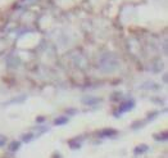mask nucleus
<instances>
[{
    "label": "nucleus",
    "mask_w": 168,
    "mask_h": 158,
    "mask_svg": "<svg viewBox=\"0 0 168 158\" xmlns=\"http://www.w3.org/2000/svg\"><path fill=\"white\" fill-rule=\"evenodd\" d=\"M148 149H149V147H148V145H145V144H143V145H140V147H136V148H135V154L145 153Z\"/></svg>",
    "instance_id": "20e7f679"
},
{
    "label": "nucleus",
    "mask_w": 168,
    "mask_h": 158,
    "mask_svg": "<svg viewBox=\"0 0 168 158\" xmlns=\"http://www.w3.org/2000/svg\"><path fill=\"white\" fill-rule=\"evenodd\" d=\"M5 143H6V138L4 135H0V147L5 145Z\"/></svg>",
    "instance_id": "1a4fd4ad"
},
{
    "label": "nucleus",
    "mask_w": 168,
    "mask_h": 158,
    "mask_svg": "<svg viewBox=\"0 0 168 158\" xmlns=\"http://www.w3.org/2000/svg\"><path fill=\"white\" fill-rule=\"evenodd\" d=\"M36 121H37V122H42V121H44V117H37V118H36Z\"/></svg>",
    "instance_id": "9d476101"
},
{
    "label": "nucleus",
    "mask_w": 168,
    "mask_h": 158,
    "mask_svg": "<svg viewBox=\"0 0 168 158\" xmlns=\"http://www.w3.org/2000/svg\"><path fill=\"white\" fill-rule=\"evenodd\" d=\"M100 102V99L98 98H91V97H86L82 99V103L84 104H87V105H92V104H98Z\"/></svg>",
    "instance_id": "f03ea898"
},
{
    "label": "nucleus",
    "mask_w": 168,
    "mask_h": 158,
    "mask_svg": "<svg viewBox=\"0 0 168 158\" xmlns=\"http://www.w3.org/2000/svg\"><path fill=\"white\" fill-rule=\"evenodd\" d=\"M155 139H157V140H159V141H162V140H163V141H166V140H167V132L164 131L163 134L160 132L159 135H155Z\"/></svg>",
    "instance_id": "6e6552de"
},
{
    "label": "nucleus",
    "mask_w": 168,
    "mask_h": 158,
    "mask_svg": "<svg viewBox=\"0 0 168 158\" xmlns=\"http://www.w3.org/2000/svg\"><path fill=\"white\" fill-rule=\"evenodd\" d=\"M33 134L32 132H30V134H25L23 136H22V140H23V141H31L32 139H33Z\"/></svg>",
    "instance_id": "0eeeda50"
},
{
    "label": "nucleus",
    "mask_w": 168,
    "mask_h": 158,
    "mask_svg": "<svg viewBox=\"0 0 168 158\" xmlns=\"http://www.w3.org/2000/svg\"><path fill=\"white\" fill-rule=\"evenodd\" d=\"M135 107V103L134 100H127V102L122 103L121 107H119V112H127V111H131Z\"/></svg>",
    "instance_id": "f257e3e1"
},
{
    "label": "nucleus",
    "mask_w": 168,
    "mask_h": 158,
    "mask_svg": "<svg viewBox=\"0 0 168 158\" xmlns=\"http://www.w3.org/2000/svg\"><path fill=\"white\" fill-rule=\"evenodd\" d=\"M68 122V118L67 117H61V118H57L54 124L58 126V125H65Z\"/></svg>",
    "instance_id": "423d86ee"
},
{
    "label": "nucleus",
    "mask_w": 168,
    "mask_h": 158,
    "mask_svg": "<svg viewBox=\"0 0 168 158\" xmlns=\"http://www.w3.org/2000/svg\"><path fill=\"white\" fill-rule=\"evenodd\" d=\"M117 135V131L113 130V128H111V130H105L100 134V136H115Z\"/></svg>",
    "instance_id": "39448f33"
},
{
    "label": "nucleus",
    "mask_w": 168,
    "mask_h": 158,
    "mask_svg": "<svg viewBox=\"0 0 168 158\" xmlns=\"http://www.w3.org/2000/svg\"><path fill=\"white\" fill-rule=\"evenodd\" d=\"M19 147H21V143L17 141V140H14V141H12L9 144V150H10V152H16V150L19 149Z\"/></svg>",
    "instance_id": "7ed1b4c3"
}]
</instances>
